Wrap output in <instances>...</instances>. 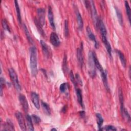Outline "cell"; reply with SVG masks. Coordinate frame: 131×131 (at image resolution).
I'll list each match as a JSON object with an SVG mask.
<instances>
[{"mask_svg":"<svg viewBox=\"0 0 131 131\" xmlns=\"http://www.w3.org/2000/svg\"><path fill=\"white\" fill-rule=\"evenodd\" d=\"M30 65L31 73L33 76H35L37 73V50L35 47H32L30 49Z\"/></svg>","mask_w":131,"mask_h":131,"instance_id":"obj_1","label":"cell"},{"mask_svg":"<svg viewBox=\"0 0 131 131\" xmlns=\"http://www.w3.org/2000/svg\"><path fill=\"white\" fill-rule=\"evenodd\" d=\"M88 71L89 74L92 77L96 76V66L93 59V51H89L88 54Z\"/></svg>","mask_w":131,"mask_h":131,"instance_id":"obj_2","label":"cell"},{"mask_svg":"<svg viewBox=\"0 0 131 131\" xmlns=\"http://www.w3.org/2000/svg\"><path fill=\"white\" fill-rule=\"evenodd\" d=\"M9 76L10 77L11 80L13 83V84L14 85V87L15 89L18 91H19L21 90V86L19 84L18 76L14 71V70L13 68H10L9 69Z\"/></svg>","mask_w":131,"mask_h":131,"instance_id":"obj_3","label":"cell"},{"mask_svg":"<svg viewBox=\"0 0 131 131\" xmlns=\"http://www.w3.org/2000/svg\"><path fill=\"white\" fill-rule=\"evenodd\" d=\"M91 9H90V12L92 16V18L93 20V21L95 24V25L96 27L97 28V26H98V23L99 21V17L98 16L97 13V11L96 9L95 5L94 4V1H91Z\"/></svg>","mask_w":131,"mask_h":131,"instance_id":"obj_4","label":"cell"},{"mask_svg":"<svg viewBox=\"0 0 131 131\" xmlns=\"http://www.w3.org/2000/svg\"><path fill=\"white\" fill-rule=\"evenodd\" d=\"M15 117L17 120L18 123L19 124V126L21 129L22 130L25 131L27 130L25 121L24 119V118L23 116V114L19 112H17L15 113Z\"/></svg>","mask_w":131,"mask_h":131,"instance_id":"obj_5","label":"cell"},{"mask_svg":"<svg viewBox=\"0 0 131 131\" xmlns=\"http://www.w3.org/2000/svg\"><path fill=\"white\" fill-rule=\"evenodd\" d=\"M37 18H36L38 23L43 27L45 21V10L43 8H38L37 10Z\"/></svg>","mask_w":131,"mask_h":131,"instance_id":"obj_6","label":"cell"},{"mask_svg":"<svg viewBox=\"0 0 131 131\" xmlns=\"http://www.w3.org/2000/svg\"><path fill=\"white\" fill-rule=\"evenodd\" d=\"M40 45L42 47V50L44 55L47 58H50L52 56V51L51 48L43 40H40Z\"/></svg>","mask_w":131,"mask_h":131,"instance_id":"obj_7","label":"cell"},{"mask_svg":"<svg viewBox=\"0 0 131 131\" xmlns=\"http://www.w3.org/2000/svg\"><path fill=\"white\" fill-rule=\"evenodd\" d=\"M18 99L23 110L25 112L27 113L29 110V104L25 96L23 94H20L18 96Z\"/></svg>","mask_w":131,"mask_h":131,"instance_id":"obj_8","label":"cell"},{"mask_svg":"<svg viewBox=\"0 0 131 131\" xmlns=\"http://www.w3.org/2000/svg\"><path fill=\"white\" fill-rule=\"evenodd\" d=\"M76 56H77V61L79 65L81 67H82L83 65V62H84L83 56L82 53V45H81L80 48H78L77 49Z\"/></svg>","mask_w":131,"mask_h":131,"instance_id":"obj_9","label":"cell"},{"mask_svg":"<svg viewBox=\"0 0 131 131\" xmlns=\"http://www.w3.org/2000/svg\"><path fill=\"white\" fill-rule=\"evenodd\" d=\"M101 39L103 42V43L104 45V46L109 54V55L112 57V48L111 46V45L108 41L107 35H101Z\"/></svg>","mask_w":131,"mask_h":131,"instance_id":"obj_10","label":"cell"},{"mask_svg":"<svg viewBox=\"0 0 131 131\" xmlns=\"http://www.w3.org/2000/svg\"><path fill=\"white\" fill-rule=\"evenodd\" d=\"M48 19H49V21L50 22V25L52 27V28L54 30H55V21H54V14L53 12L52 8L50 6H49L48 7Z\"/></svg>","mask_w":131,"mask_h":131,"instance_id":"obj_11","label":"cell"},{"mask_svg":"<svg viewBox=\"0 0 131 131\" xmlns=\"http://www.w3.org/2000/svg\"><path fill=\"white\" fill-rule=\"evenodd\" d=\"M86 32H87V34L89 38L92 41H93L95 43V47L97 49L99 48V43L97 42L95 36L94 35V34L93 33L91 28L89 27H87L86 28Z\"/></svg>","mask_w":131,"mask_h":131,"instance_id":"obj_12","label":"cell"},{"mask_svg":"<svg viewBox=\"0 0 131 131\" xmlns=\"http://www.w3.org/2000/svg\"><path fill=\"white\" fill-rule=\"evenodd\" d=\"M50 42L55 47H58L60 45V40L56 33L55 32H52L50 35Z\"/></svg>","mask_w":131,"mask_h":131,"instance_id":"obj_13","label":"cell"},{"mask_svg":"<svg viewBox=\"0 0 131 131\" xmlns=\"http://www.w3.org/2000/svg\"><path fill=\"white\" fill-rule=\"evenodd\" d=\"M31 97L32 101L37 109H39L40 108V103H39V96L35 92H32L31 93Z\"/></svg>","mask_w":131,"mask_h":131,"instance_id":"obj_14","label":"cell"},{"mask_svg":"<svg viewBox=\"0 0 131 131\" xmlns=\"http://www.w3.org/2000/svg\"><path fill=\"white\" fill-rule=\"evenodd\" d=\"M101 73V76L102 78V80L103 81V84L106 88V89L108 91L109 90V86H108V80H107V74L106 71L103 70L101 72H100Z\"/></svg>","mask_w":131,"mask_h":131,"instance_id":"obj_15","label":"cell"},{"mask_svg":"<svg viewBox=\"0 0 131 131\" xmlns=\"http://www.w3.org/2000/svg\"><path fill=\"white\" fill-rule=\"evenodd\" d=\"M76 19H77V22L78 24V27L79 30H82L83 28V20L81 17V15L80 13H79L78 10H76Z\"/></svg>","mask_w":131,"mask_h":131,"instance_id":"obj_16","label":"cell"},{"mask_svg":"<svg viewBox=\"0 0 131 131\" xmlns=\"http://www.w3.org/2000/svg\"><path fill=\"white\" fill-rule=\"evenodd\" d=\"M76 96L77 99L78 103L81 105V107H83V99H82V95L81 93V90L77 88H76Z\"/></svg>","mask_w":131,"mask_h":131,"instance_id":"obj_17","label":"cell"},{"mask_svg":"<svg viewBox=\"0 0 131 131\" xmlns=\"http://www.w3.org/2000/svg\"><path fill=\"white\" fill-rule=\"evenodd\" d=\"M93 59H94V61L95 62V66H96V68H97L100 72H101L104 69L102 68V67L101 66V64L100 63V62H99V60H98V59L97 58V55H96V54L95 52H93Z\"/></svg>","mask_w":131,"mask_h":131,"instance_id":"obj_18","label":"cell"},{"mask_svg":"<svg viewBox=\"0 0 131 131\" xmlns=\"http://www.w3.org/2000/svg\"><path fill=\"white\" fill-rule=\"evenodd\" d=\"M2 130H14V126L12 122L9 119H8L4 124V129Z\"/></svg>","mask_w":131,"mask_h":131,"instance_id":"obj_19","label":"cell"},{"mask_svg":"<svg viewBox=\"0 0 131 131\" xmlns=\"http://www.w3.org/2000/svg\"><path fill=\"white\" fill-rule=\"evenodd\" d=\"M14 5H15L16 14H17L18 21L19 24L21 25V17L20 11V9H19V5H18L17 1H14Z\"/></svg>","mask_w":131,"mask_h":131,"instance_id":"obj_20","label":"cell"},{"mask_svg":"<svg viewBox=\"0 0 131 131\" xmlns=\"http://www.w3.org/2000/svg\"><path fill=\"white\" fill-rule=\"evenodd\" d=\"M26 119L27 121V124L28 127V129L30 130H34V127H33V121L31 116H30L29 115L27 114L26 116Z\"/></svg>","mask_w":131,"mask_h":131,"instance_id":"obj_21","label":"cell"},{"mask_svg":"<svg viewBox=\"0 0 131 131\" xmlns=\"http://www.w3.org/2000/svg\"><path fill=\"white\" fill-rule=\"evenodd\" d=\"M41 105L43 111L45 112V113L48 115H51V109H50L49 105L47 103L43 102L42 101H41Z\"/></svg>","mask_w":131,"mask_h":131,"instance_id":"obj_22","label":"cell"},{"mask_svg":"<svg viewBox=\"0 0 131 131\" xmlns=\"http://www.w3.org/2000/svg\"><path fill=\"white\" fill-rule=\"evenodd\" d=\"M116 52H117V53L120 58V62L122 65V66L123 67H126V59L125 58V56L124 55H123V54L119 50H116Z\"/></svg>","mask_w":131,"mask_h":131,"instance_id":"obj_23","label":"cell"},{"mask_svg":"<svg viewBox=\"0 0 131 131\" xmlns=\"http://www.w3.org/2000/svg\"><path fill=\"white\" fill-rule=\"evenodd\" d=\"M119 100L120 102V110H121V113L122 115L123 110L124 109V99H123V96L122 92V91L121 89L119 90Z\"/></svg>","mask_w":131,"mask_h":131,"instance_id":"obj_24","label":"cell"},{"mask_svg":"<svg viewBox=\"0 0 131 131\" xmlns=\"http://www.w3.org/2000/svg\"><path fill=\"white\" fill-rule=\"evenodd\" d=\"M96 118H97V125L98 127V129L99 130L102 127V125L103 122V119L101 116V115L99 113H97L96 114Z\"/></svg>","mask_w":131,"mask_h":131,"instance_id":"obj_25","label":"cell"},{"mask_svg":"<svg viewBox=\"0 0 131 131\" xmlns=\"http://www.w3.org/2000/svg\"><path fill=\"white\" fill-rule=\"evenodd\" d=\"M23 28H24V31H25V33L26 34V36L28 40V41H29L30 43H33V40H32V38L29 33V32L28 30V28L27 27V26H26L25 24H24L23 25Z\"/></svg>","mask_w":131,"mask_h":131,"instance_id":"obj_26","label":"cell"},{"mask_svg":"<svg viewBox=\"0 0 131 131\" xmlns=\"http://www.w3.org/2000/svg\"><path fill=\"white\" fill-rule=\"evenodd\" d=\"M125 4V10H126V12L127 14V15L128 16V18L129 20V21L130 22V14H131V11H130V8L129 7V5L128 4V3L127 1H125L124 2Z\"/></svg>","mask_w":131,"mask_h":131,"instance_id":"obj_27","label":"cell"},{"mask_svg":"<svg viewBox=\"0 0 131 131\" xmlns=\"http://www.w3.org/2000/svg\"><path fill=\"white\" fill-rule=\"evenodd\" d=\"M2 25L3 28V29L9 32H11V30L10 29V27L8 25V24L7 21V20L5 19H4L2 20Z\"/></svg>","mask_w":131,"mask_h":131,"instance_id":"obj_28","label":"cell"},{"mask_svg":"<svg viewBox=\"0 0 131 131\" xmlns=\"http://www.w3.org/2000/svg\"><path fill=\"white\" fill-rule=\"evenodd\" d=\"M34 23H35V25H36V26L38 31L39 32V33L40 34H41V35H44V31H43V30L42 29V27L38 23V22L37 21V19L36 18L34 19Z\"/></svg>","mask_w":131,"mask_h":131,"instance_id":"obj_29","label":"cell"},{"mask_svg":"<svg viewBox=\"0 0 131 131\" xmlns=\"http://www.w3.org/2000/svg\"><path fill=\"white\" fill-rule=\"evenodd\" d=\"M115 10H116V14H117V17H118V19L119 20V21L120 24L121 25H122V24H123V19H122V14H121V13L120 12V10L117 9V8H115Z\"/></svg>","mask_w":131,"mask_h":131,"instance_id":"obj_30","label":"cell"},{"mask_svg":"<svg viewBox=\"0 0 131 131\" xmlns=\"http://www.w3.org/2000/svg\"><path fill=\"white\" fill-rule=\"evenodd\" d=\"M99 130H117V129L115 127L111 125H108L105 126L103 128H101Z\"/></svg>","mask_w":131,"mask_h":131,"instance_id":"obj_31","label":"cell"},{"mask_svg":"<svg viewBox=\"0 0 131 131\" xmlns=\"http://www.w3.org/2000/svg\"><path fill=\"white\" fill-rule=\"evenodd\" d=\"M64 33L66 37H68L69 34V30L68 27V21L67 20L64 21Z\"/></svg>","mask_w":131,"mask_h":131,"instance_id":"obj_32","label":"cell"},{"mask_svg":"<svg viewBox=\"0 0 131 131\" xmlns=\"http://www.w3.org/2000/svg\"><path fill=\"white\" fill-rule=\"evenodd\" d=\"M31 117H32V121H33V122H34L35 124H38L40 121H41V120L40 119V118L34 115V114H33L32 116H31Z\"/></svg>","mask_w":131,"mask_h":131,"instance_id":"obj_33","label":"cell"},{"mask_svg":"<svg viewBox=\"0 0 131 131\" xmlns=\"http://www.w3.org/2000/svg\"><path fill=\"white\" fill-rule=\"evenodd\" d=\"M68 88V84L67 83H62L59 87V89L61 92L64 93L66 92Z\"/></svg>","mask_w":131,"mask_h":131,"instance_id":"obj_34","label":"cell"},{"mask_svg":"<svg viewBox=\"0 0 131 131\" xmlns=\"http://www.w3.org/2000/svg\"><path fill=\"white\" fill-rule=\"evenodd\" d=\"M70 79L71 80V81L72 82V83H73V84L74 85L75 88H76L77 86V82L76 81V79H75V77L74 75V74L72 72V71H71L70 72Z\"/></svg>","mask_w":131,"mask_h":131,"instance_id":"obj_35","label":"cell"},{"mask_svg":"<svg viewBox=\"0 0 131 131\" xmlns=\"http://www.w3.org/2000/svg\"><path fill=\"white\" fill-rule=\"evenodd\" d=\"M1 96H3V89L5 84V80L3 77H1Z\"/></svg>","mask_w":131,"mask_h":131,"instance_id":"obj_36","label":"cell"},{"mask_svg":"<svg viewBox=\"0 0 131 131\" xmlns=\"http://www.w3.org/2000/svg\"><path fill=\"white\" fill-rule=\"evenodd\" d=\"M75 79H76V82H77V84H78L80 85H82V80L79 76V75L77 73L76 74V76H75Z\"/></svg>","mask_w":131,"mask_h":131,"instance_id":"obj_37","label":"cell"},{"mask_svg":"<svg viewBox=\"0 0 131 131\" xmlns=\"http://www.w3.org/2000/svg\"><path fill=\"white\" fill-rule=\"evenodd\" d=\"M63 70L64 71L67 72L68 70V68H67V56H64L63 60V66H62Z\"/></svg>","mask_w":131,"mask_h":131,"instance_id":"obj_38","label":"cell"},{"mask_svg":"<svg viewBox=\"0 0 131 131\" xmlns=\"http://www.w3.org/2000/svg\"><path fill=\"white\" fill-rule=\"evenodd\" d=\"M79 115H80V116H81V118H83L85 117V112L84 111H81L79 112Z\"/></svg>","mask_w":131,"mask_h":131,"instance_id":"obj_39","label":"cell"},{"mask_svg":"<svg viewBox=\"0 0 131 131\" xmlns=\"http://www.w3.org/2000/svg\"><path fill=\"white\" fill-rule=\"evenodd\" d=\"M67 106H64V107L62 108L61 111H62L63 113H65V112H66L67 110Z\"/></svg>","mask_w":131,"mask_h":131,"instance_id":"obj_40","label":"cell"},{"mask_svg":"<svg viewBox=\"0 0 131 131\" xmlns=\"http://www.w3.org/2000/svg\"><path fill=\"white\" fill-rule=\"evenodd\" d=\"M51 130H56V129H55V128H52V129H51Z\"/></svg>","mask_w":131,"mask_h":131,"instance_id":"obj_41","label":"cell"}]
</instances>
